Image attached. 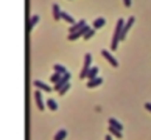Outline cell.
<instances>
[{
    "label": "cell",
    "instance_id": "6da1fadb",
    "mask_svg": "<svg viewBox=\"0 0 151 140\" xmlns=\"http://www.w3.org/2000/svg\"><path fill=\"white\" fill-rule=\"evenodd\" d=\"M123 25H125V20L118 19L117 20V25H115V30H114V36H112V42H111V50L112 51L117 50V45H118V42H120V34H122Z\"/></svg>",
    "mask_w": 151,
    "mask_h": 140
},
{
    "label": "cell",
    "instance_id": "7a4b0ae2",
    "mask_svg": "<svg viewBox=\"0 0 151 140\" xmlns=\"http://www.w3.org/2000/svg\"><path fill=\"white\" fill-rule=\"evenodd\" d=\"M90 64H92V55H90V53H86V56H84V66H83L81 73H79V78H81V79H84L86 76H87V70L90 69Z\"/></svg>",
    "mask_w": 151,
    "mask_h": 140
},
{
    "label": "cell",
    "instance_id": "3957f363",
    "mask_svg": "<svg viewBox=\"0 0 151 140\" xmlns=\"http://www.w3.org/2000/svg\"><path fill=\"white\" fill-rule=\"evenodd\" d=\"M134 22H136V17L134 16H131L126 22H125V25H123V28H122V34H120V41H125V37H126V34H128V31L131 30V26L134 25Z\"/></svg>",
    "mask_w": 151,
    "mask_h": 140
},
{
    "label": "cell",
    "instance_id": "277c9868",
    "mask_svg": "<svg viewBox=\"0 0 151 140\" xmlns=\"http://www.w3.org/2000/svg\"><path fill=\"white\" fill-rule=\"evenodd\" d=\"M69 79H70V73L66 72L61 78H59V81L55 84V87H52V89H53V90H56V92H59V90L62 89V86H66V84L69 83Z\"/></svg>",
    "mask_w": 151,
    "mask_h": 140
},
{
    "label": "cell",
    "instance_id": "5b68a950",
    "mask_svg": "<svg viewBox=\"0 0 151 140\" xmlns=\"http://www.w3.org/2000/svg\"><path fill=\"white\" fill-rule=\"evenodd\" d=\"M87 31H89V26H87V25H84L81 30H78V31H75V33H72V34H70V36H69V41H77L78 37L84 36L86 33H87Z\"/></svg>",
    "mask_w": 151,
    "mask_h": 140
},
{
    "label": "cell",
    "instance_id": "8992f818",
    "mask_svg": "<svg viewBox=\"0 0 151 140\" xmlns=\"http://www.w3.org/2000/svg\"><path fill=\"white\" fill-rule=\"evenodd\" d=\"M101 55H103V58H104V59H107V62L112 64V67H118V61H117V59H115L114 56H112L107 50H103V51H101Z\"/></svg>",
    "mask_w": 151,
    "mask_h": 140
},
{
    "label": "cell",
    "instance_id": "52a82bcc",
    "mask_svg": "<svg viewBox=\"0 0 151 140\" xmlns=\"http://www.w3.org/2000/svg\"><path fill=\"white\" fill-rule=\"evenodd\" d=\"M100 84H103V78L101 76H97V78H94V79H87V87L89 89H94V87H97V86H100Z\"/></svg>",
    "mask_w": 151,
    "mask_h": 140
},
{
    "label": "cell",
    "instance_id": "ba28073f",
    "mask_svg": "<svg viewBox=\"0 0 151 140\" xmlns=\"http://www.w3.org/2000/svg\"><path fill=\"white\" fill-rule=\"evenodd\" d=\"M34 100H36V104H37V107H39V111H44L45 109V104H44V100H42V95H41L39 90H36Z\"/></svg>",
    "mask_w": 151,
    "mask_h": 140
},
{
    "label": "cell",
    "instance_id": "9c48e42d",
    "mask_svg": "<svg viewBox=\"0 0 151 140\" xmlns=\"http://www.w3.org/2000/svg\"><path fill=\"white\" fill-rule=\"evenodd\" d=\"M84 25H86V20H84V19H81L79 22H75L72 26H70V30H69V31H70V34L75 33V31H78V30H81Z\"/></svg>",
    "mask_w": 151,
    "mask_h": 140
},
{
    "label": "cell",
    "instance_id": "30bf717a",
    "mask_svg": "<svg viewBox=\"0 0 151 140\" xmlns=\"http://www.w3.org/2000/svg\"><path fill=\"white\" fill-rule=\"evenodd\" d=\"M34 86L37 87V90H44V92H52V87L50 86H47L45 83H42V81H34Z\"/></svg>",
    "mask_w": 151,
    "mask_h": 140
},
{
    "label": "cell",
    "instance_id": "8fae6325",
    "mask_svg": "<svg viewBox=\"0 0 151 140\" xmlns=\"http://www.w3.org/2000/svg\"><path fill=\"white\" fill-rule=\"evenodd\" d=\"M98 76V67H90L89 70H87V79H94V78H97Z\"/></svg>",
    "mask_w": 151,
    "mask_h": 140
},
{
    "label": "cell",
    "instance_id": "7c38bea8",
    "mask_svg": "<svg viewBox=\"0 0 151 140\" xmlns=\"http://www.w3.org/2000/svg\"><path fill=\"white\" fill-rule=\"evenodd\" d=\"M52 9H53V17H55V20H59V19H61V8H59L56 3L52 5Z\"/></svg>",
    "mask_w": 151,
    "mask_h": 140
},
{
    "label": "cell",
    "instance_id": "4fadbf2b",
    "mask_svg": "<svg viewBox=\"0 0 151 140\" xmlns=\"http://www.w3.org/2000/svg\"><path fill=\"white\" fill-rule=\"evenodd\" d=\"M109 126L118 129V131H123V125L118 120H115V118H109Z\"/></svg>",
    "mask_w": 151,
    "mask_h": 140
},
{
    "label": "cell",
    "instance_id": "5bb4252c",
    "mask_svg": "<svg viewBox=\"0 0 151 140\" xmlns=\"http://www.w3.org/2000/svg\"><path fill=\"white\" fill-rule=\"evenodd\" d=\"M104 24H106V19H104V17H98V19L94 20V26H92V28H94V30H98V28H101Z\"/></svg>",
    "mask_w": 151,
    "mask_h": 140
},
{
    "label": "cell",
    "instance_id": "9a60e30c",
    "mask_svg": "<svg viewBox=\"0 0 151 140\" xmlns=\"http://www.w3.org/2000/svg\"><path fill=\"white\" fill-rule=\"evenodd\" d=\"M61 19L66 20V22H69V24H75V20H73L72 16H70L69 13H66V11H62V9H61Z\"/></svg>",
    "mask_w": 151,
    "mask_h": 140
},
{
    "label": "cell",
    "instance_id": "2e32d148",
    "mask_svg": "<svg viewBox=\"0 0 151 140\" xmlns=\"http://www.w3.org/2000/svg\"><path fill=\"white\" fill-rule=\"evenodd\" d=\"M47 107H48L50 111H58V103H56L53 98H48V100H47Z\"/></svg>",
    "mask_w": 151,
    "mask_h": 140
},
{
    "label": "cell",
    "instance_id": "e0dca14e",
    "mask_svg": "<svg viewBox=\"0 0 151 140\" xmlns=\"http://www.w3.org/2000/svg\"><path fill=\"white\" fill-rule=\"evenodd\" d=\"M66 136H67L66 129H59V131L55 134V139H53V140H64V139H66Z\"/></svg>",
    "mask_w": 151,
    "mask_h": 140
},
{
    "label": "cell",
    "instance_id": "ac0fdd59",
    "mask_svg": "<svg viewBox=\"0 0 151 140\" xmlns=\"http://www.w3.org/2000/svg\"><path fill=\"white\" fill-rule=\"evenodd\" d=\"M53 70H55L56 73H61V75H64L67 72V69L62 66V64H55V66H53Z\"/></svg>",
    "mask_w": 151,
    "mask_h": 140
},
{
    "label": "cell",
    "instance_id": "d6986e66",
    "mask_svg": "<svg viewBox=\"0 0 151 140\" xmlns=\"http://www.w3.org/2000/svg\"><path fill=\"white\" fill-rule=\"evenodd\" d=\"M37 22H39V16H37V14H34L33 17L30 19V24H28V30H33V26H34V25H36Z\"/></svg>",
    "mask_w": 151,
    "mask_h": 140
},
{
    "label": "cell",
    "instance_id": "ffe728a7",
    "mask_svg": "<svg viewBox=\"0 0 151 140\" xmlns=\"http://www.w3.org/2000/svg\"><path fill=\"white\" fill-rule=\"evenodd\" d=\"M109 134H112V136L117 137V139H122V137H123V136H122V131H118V129L112 128V126H109Z\"/></svg>",
    "mask_w": 151,
    "mask_h": 140
},
{
    "label": "cell",
    "instance_id": "44dd1931",
    "mask_svg": "<svg viewBox=\"0 0 151 140\" xmlns=\"http://www.w3.org/2000/svg\"><path fill=\"white\" fill-rule=\"evenodd\" d=\"M69 89H70V83H67L66 86H62V89L59 90V96H62V95H66L69 92Z\"/></svg>",
    "mask_w": 151,
    "mask_h": 140
},
{
    "label": "cell",
    "instance_id": "7402d4cb",
    "mask_svg": "<svg viewBox=\"0 0 151 140\" xmlns=\"http://www.w3.org/2000/svg\"><path fill=\"white\" fill-rule=\"evenodd\" d=\"M61 76H62V75H61V73H56V72H55V73H53V75H52V78H50V81L56 84V83L59 81V78H61Z\"/></svg>",
    "mask_w": 151,
    "mask_h": 140
},
{
    "label": "cell",
    "instance_id": "603a6c76",
    "mask_svg": "<svg viewBox=\"0 0 151 140\" xmlns=\"http://www.w3.org/2000/svg\"><path fill=\"white\" fill-rule=\"evenodd\" d=\"M94 34H95V30H94V28H89V31H87V33H86L83 37H84L86 41H87V39H90V37H92Z\"/></svg>",
    "mask_w": 151,
    "mask_h": 140
},
{
    "label": "cell",
    "instance_id": "cb8c5ba5",
    "mask_svg": "<svg viewBox=\"0 0 151 140\" xmlns=\"http://www.w3.org/2000/svg\"><path fill=\"white\" fill-rule=\"evenodd\" d=\"M123 3H125V6H131V0H123Z\"/></svg>",
    "mask_w": 151,
    "mask_h": 140
},
{
    "label": "cell",
    "instance_id": "d4e9b609",
    "mask_svg": "<svg viewBox=\"0 0 151 140\" xmlns=\"http://www.w3.org/2000/svg\"><path fill=\"white\" fill-rule=\"evenodd\" d=\"M145 109L151 112V103H145Z\"/></svg>",
    "mask_w": 151,
    "mask_h": 140
},
{
    "label": "cell",
    "instance_id": "484cf974",
    "mask_svg": "<svg viewBox=\"0 0 151 140\" xmlns=\"http://www.w3.org/2000/svg\"><path fill=\"white\" fill-rule=\"evenodd\" d=\"M104 140H112V137H111V136H106V139H104Z\"/></svg>",
    "mask_w": 151,
    "mask_h": 140
}]
</instances>
